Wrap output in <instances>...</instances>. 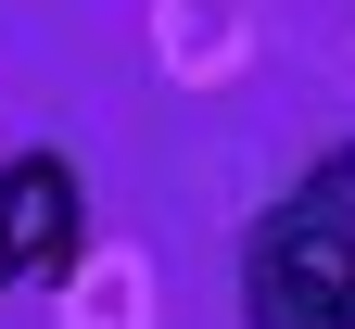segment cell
Here are the masks:
<instances>
[{
    "instance_id": "3",
    "label": "cell",
    "mask_w": 355,
    "mask_h": 329,
    "mask_svg": "<svg viewBox=\"0 0 355 329\" xmlns=\"http://www.w3.org/2000/svg\"><path fill=\"white\" fill-rule=\"evenodd\" d=\"M318 190H330V203L355 215V139H330V152H318Z\"/></svg>"
},
{
    "instance_id": "1",
    "label": "cell",
    "mask_w": 355,
    "mask_h": 329,
    "mask_svg": "<svg viewBox=\"0 0 355 329\" xmlns=\"http://www.w3.org/2000/svg\"><path fill=\"white\" fill-rule=\"evenodd\" d=\"M241 329H355V215L318 177L241 228Z\"/></svg>"
},
{
    "instance_id": "2",
    "label": "cell",
    "mask_w": 355,
    "mask_h": 329,
    "mask_svg": "<svg viewBox=\"0 0 355 329\" xmlns=\"http://www.w3.org/2000/svg\"><path fill=\"white\" fill-rule=\"evenodd\" d=\"M76 266H89V177L51 139L0 152V292H64Z\"/></svg>"
}]
</instances>
